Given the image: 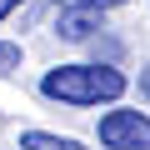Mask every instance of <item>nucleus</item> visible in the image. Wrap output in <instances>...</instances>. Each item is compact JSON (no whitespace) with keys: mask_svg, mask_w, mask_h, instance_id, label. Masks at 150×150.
I'll use <instances>...</instances> for the list:
<instances>
[{"mask_svg":"<svg viewBox=\"0 0 150 150\" xmlns=\"http://www.w3.org/2000/svg\"><path fill=\"white\" fill-rule=\"evenodd\" d=\"M40 95H50L60 105H100V100L125 95V75L115 65H60L40 80Z\"/></svg>","mask_w":150,"mask_h":150,"instance_id":"1","label":"nucleus"},{"mask_svg":"<svg viewBox=\"0 0 150 150\" xmlns=\"http://www.w3.org/2000/svg\"><path fill=\"white\" fill-rule=\"evenodd\" d=\"M100 145L105 150H150V115H140V110H110L100 120Z\"/></svg>","mask_w":150,"mask_h":150,"instance_id":"2","label":"nucleus"},{"mask_svg":"<svg viewBox=\"0 0 150 150\" xmlns=\"http://www.w3.org/2000/svg\"><path fill=\"white\" fill-rule=\"evenodd\" d=\"M55 30H60V40H90V35L100 30V10L80 0V5H70V10H60Z\"/></svg>","mask_w":150,"mask_h":150,"instance_id":"3","label":"nucleus"},{"mask_svg":"<svg viewBox=\"0 0 150 150\" xmlns=\"http://www.w3.org/2000/svg\"><path fill=\"white\" fill-rule=\"evenodd\" d=\"M20 150H85V145L70 140V135H50V130H25L20 135Z\"/></svg>","mask_w":150,"mask_h":150,"instance_id":"4","label":"nucleus"},{"mask_svg":"<svg viewBox=\"0 0 150 150\" xmlns=\"http://www.w3.org/2000/svg\"><path fill=\"white\" fill-rule=\"evenodd\" d=\"M20 65V45H5V40H0V75H10Z\"/></svg>","mask_w":150,"mask_h":150,"instance_id":"5","label":"nucleus"},{"mask_svg":"<svg viewBox=\"0 0 150 150\" xmlns=\"http://www.w3.org/2000/svg\"><path fill=\"white\" fill-rule=\"evenodd\" d=\"M85 5H95V10H115V5H125V0H85Z\"/></svg>","mask_w":150,"mask_h":150,"instance_id":"6","label":"nucleus"},{"mask_svg":"<svg viewBox=\"0 0 150 150\" xmlns=\"http://www.w3.org/2000/svg\"><path fill=\"white\" fill-rule=\"evenodd\" d=\"M140 95H145V100H150V65H145V70H140Z\"/></svg>","mask_w":150,"mask_h":150,"instance_id":"7","label":"nucleus"},{"mask_svg":"<svg viewBox=\"0 0 150 150\" xmlns=\"http://www.w3.org/2000/svg\"><path fill=\"white\" fill-rule=\"evenodd\" d=\"M15 5H20V0H0V20H5V15H10Z\"/></svg>","mask_w":150,"mask_h":150,"instance_id":"8","label":"nucleus"}]
</instances>
